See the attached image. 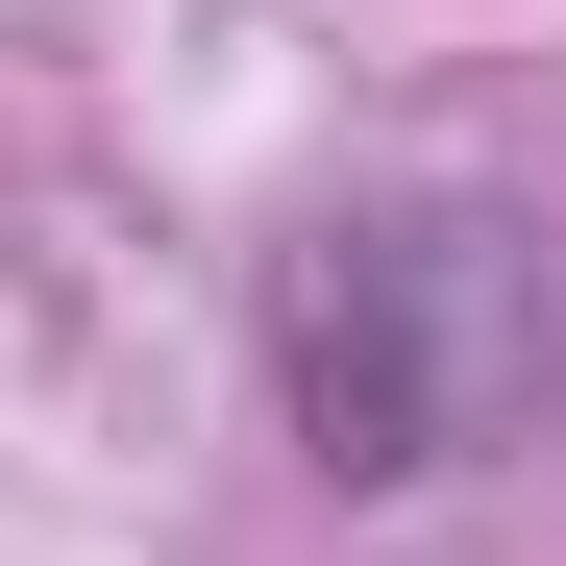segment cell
Instances as JSON below:
<instances>
[{
  "label": "cell",
  "mask_w": 566,
  "mask_h": 566,
  "mask_svg": "<svg viewBox=\"0 0 566 566\" xmlns=\"http://www.w3.org/2000/svg\"><path fill=\"white\" fill-rule=\"evenodd\" d=\"M271 419L321 493H443V468L566 443V198L395 172L271 247Z\"/></svg>",
  "instance_id": "6da1fadb"
}]
</instances>
